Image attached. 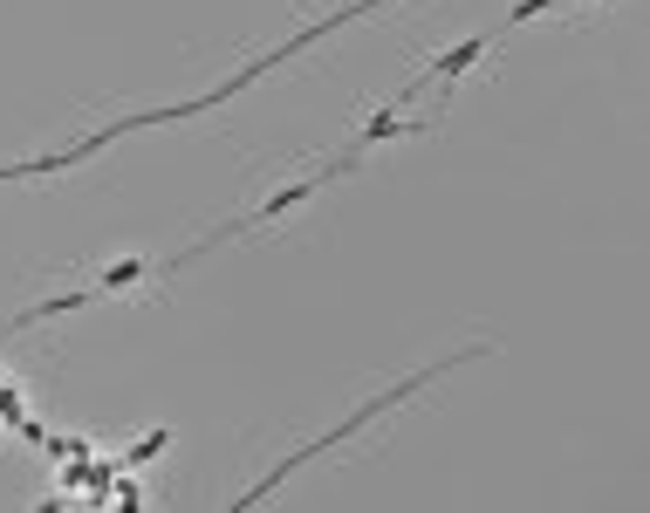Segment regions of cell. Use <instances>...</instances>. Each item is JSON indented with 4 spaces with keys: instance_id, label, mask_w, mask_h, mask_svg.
<instances>
[{
    "instance_id": "obj_1",
    "label": "cell",
    "mask_w": 650,
    "mask_h": 513,
    "mask_svg": "<svg viewBox=\"0 0 650 513\" xmlns=\"http://www.w3.org/2000/svg\"><path fill=\"white\" fill-rule=\"evenodd\" d=\"M472 356H479V349H459V356H445V363H432V370H417L411 384H390V390H384V397H370V404H363V410H356V417H342V425H336V432H329V438H315L309 452H294V459H281V472H294V465H309V459H315V452H329V445H336V438H349V432H363L370 417H384V410H390V404H404V397H411V390H424V384H439L445 370H459V363H472ZM281 472H267V479H260V486H254V493H240V507H254V500H267V493H274V479H281Z\"/></svg>"
},
{
    "instance_id": "obj_2",
    "label": "cell",
    "mask_w": 650,
    "mask_h": 513,
    "mask_svg": "<svg viewBox=\"0 0 650 513\" xmlns=\"http://www.w3.org/2000/svg\"><path fill=\"white\" fill-rule=\"evenodd\" d=\"M417 130H432V124H424V117H390V110H384V117H370V124H363V144H384V137H417Z\"/></svg>"
},
{
    "instance_id": "obj_3",
    "label": "cell",
    "mask_w": 650,
    "mask_h": 513,
    "mask_svg": "<svg viewBox=\"0 0 650 513\" xmlns=\"http://www.w3.org/2000/svg\"><path fill=\"white\" fill-rule=\"evenodd\" d=\"M144 274H151L144 260H117V267H110L103 281H96V295H117V287H137V281H144Z\"/></svg>"
},
{
    "instance_id": "obj_4",
    "label": "cell",
    "mask_w": 650,
    "mask_h": 513,
    "mask_svg": "<svg viewBox=\"0 0 650 513\" xmlns=\"http://www.w3.org/2000/svg\"><path fill=\"white\" fill-rule=\"evenodd\" d=\"M164 445H172V432H144V438H137V445H130V465H144V459H157V452H164Z\"/></svg>"
},
{
    "instance_id": "obj_5",
    "label": "cell",
    "mask_w": 650,
    "mask_h": 513,
    "mask_svg": "<svg viewBox=\"0 0 650 513\" xmlns=\"http://www.w3.org/2000/svg\"><path fill=\"white\" fill-rule=\"evenodd\" d=\"M27 410H21V397H14V384H0V425H7V432H14V425H21Z\"/></svg>"
},
{
    "instance_id": "obj_6",
    "label": "cell",
    "mask_w": 650,
    "mask_h": 513,
    "mask_svg": "<svg viewBox=\"0 0 650 513\" xmlns=\"http://www.w3.org/2000/svg\"><path fill=\"white\" fill-rule=\"evenodd\" d=\"M554 0H514V21H534V14H547Z\"/></svg>"
}]
</instances>
